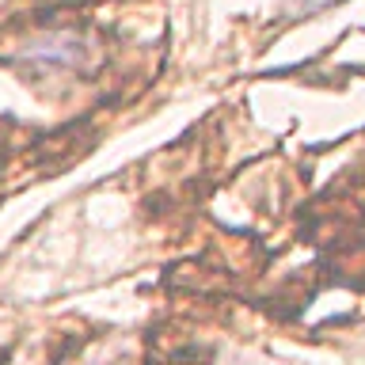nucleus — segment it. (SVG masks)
Masks as SVG:
<instances>
[{"mask_svg": "<svg viewBox=\"0 0 365 365\" xmlns=\"http://www.w3.org/2000/svg\"><path fill=\"white\" fill-rule=\"evenodd\" d=\"M34 53H38L42 61H50V65H73V61H80L84 46H80L76 38H50V42H42Z\"/></svg>", "mask_w": 365, "mask_h": 365, "instance_id": "obj_1", "label": "nucleus"}]
</instances>
